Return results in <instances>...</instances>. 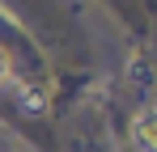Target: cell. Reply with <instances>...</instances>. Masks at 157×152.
<instances>
[{
  "label": "cell",
  "instance_id": "3",
  "mask_svg": "<svg viewBox=\"0 0 157 152\" xmlns=\"http://www.w3.org/2000/svg\"><path fill=\"white\" fill-rule=\"evenodd\" d=\"M4 72H9V63H4V55H0V80H4Z\"/></svg>",
  "mask_w": 157,
  "mask_h": 152
},
{
  "label": "cell",
  "instance_id": "1",
  "mask_svg": "<svg viewBox=\"0 0 157 152\" xmlns=\"http://www.w3.org/2000/svg\"><path fill=\"white\" fill-rule=\"evenodd\" d=\"M132 139H136V148L157 152V106L140 110V114L132 118Z\"/></svg>",
  "mask_w": 157,
  "mask_h": 152
},
{
  "label": "cell",
  "instance_id": "2",
  "mask_svg": "<svg viewBox=\"0 0 157 152\" xmlns=\"http://www.w3.org/2000/svg\"><path fill=\"white\" fill-rule=\"evenodd\" d=\"M21 106H26V110H43V97H38V93H34V89H21Z\"/></svg>",
  "mask_w": 157,
  "mask_h": 152
}]
</instances>
